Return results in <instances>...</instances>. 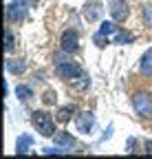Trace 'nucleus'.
<instances>
[{
  "mask_svg": "<svg viewBox=\"0 0 152 159\" xmlns=\"http://www.w3.org/2000/svg\"><path fill=\"white\" fill-rule=\"evenodd\" d=\"M75 126H77L80 133H90L93 126H95V115L90 111H84L77 115V119H75Z\"/></svg>",
  "mask_w": 152,
  "mask_h": 159,
  "instance_id": "7",
  "label": "nucleus"
},
{
  "mask_svg": "<svg viewBox=\"0 0 152 159\" xmlns=\"http://www.w3.org/2000/svg\"><path fill=\"white\" fill-rule=\"evenodd\" d=\"M33 144V139H31V135H20L18 137V144H15V150H18V155H24L27 150H29V146Z\"/></svg>",
  "mask_w": 152,
  "mask_h": 159,
  "instance_id": "13",
  "label": "nucleus"
},
{
  "mask_svg": "<svg viewBox=\"0 0 152 159\" xmlns=\"http://www.w3.org/2000/svg\"><path fill=\"white\" fill-rule=\"evenodd\" d=\"M60 47L66 53H77L80 51V33L75 29H66L60 38Z\"/></svg>",
  "mask_w": 152,
  "mask_h": 159,
  "instance_id": "5",
  "label": "nucleus"
},
{
  "mask_svg": "<svg viewBox=\"0 0 152 159\" xmlns=\"http://www.w3.org/2000/svg\"><path fill=\"white\" fill-rule=\"evenodd\" d=\"M99 31L106 33V35H110V33H117V27L112 25V22H102V29Z\"/></svg>",
  "mask_w": 152,
  "mask_h": 159,
  "instance_id": "20",
  "label": "nucleus"
},
{
  "mask_svg": "<svg viewBox=\"0 0 152 159\" xmlns=\"http://www.w3.org/2000/svg\"><path fill=\"white\" fill-rule=\"evenodd\" d=\"M86 71L77 64V62H73V60H62V62L55 64V75H58L60 80H64V82H75V80H80Z\"/></svg>",
  "mask_w": 152,
  "mask_h": 159,
  "instance_id": "2",
  "label": "nucleus"
},
{
  "mask_svg": "<svg viewBox=\"0 0 152 159\" xmlns=\"http://www.w3.org/2000/svg\"><path fill=\"white\" fill-rule=\"evenodd\" d=\"M139 71L143 75H152V49H148L139 60Z\"/></svg>",
  "mask_w": 152,
  "mask_h": 159,
  "instance_id": "10",
  "label": "nucleus"
},
{
  "mask_svg": "<svg viewBox=\"0 0 152 159\" xmlns=\"http://www.w3.org/2000/svg\"><path fill=\"white\" fill-rule=\"evenodd\" d=\"M15 42V40H13V33H11V29H5V49L7 51H13V44Z\"/></svg>",
  "mask_w": 152,
  "mask_h": 159,
  "instance_id": "18",
  "label": "nucleus"
},
{
  "mask_svg": "<svg viewBox=\"0 0 152 159\" xmlns=\"http://www.w3.org/2000/svg\"><path fill=\"white\" fill-rule=\"evenodd\" d=\"M75 113H77V106H75V104H66V106H60V108H58V117H55V119L66 124V122H71V117H73Z\"/></svg>",
  "mask_w": 152,
  "mask_h": 159,
  "instance_id": "9",
  "label": "nucleus"
},
{
  "mask_svg": "<svg viewBox=\"0 0 152 159\" xmlns=\"http://www.w3.org/2000/svg\"><path fill=\"white\" fill-rule=\"evenodd\" d=\"M93 42H95V44H97L99 49H104L106 44H110V40H108V35H106V33H102V31H97V33H95V35H93Z\"/></svg>",
  "mask_w": 152,
  "mask_h": 159,
  "instance_id": "15",
  "label": "nucleus"
},
{
  "mask_svg": "<svg viewBox=\"0 0 152 159\" xmlns=\"http://www.w3.org/2000/svg\"><path fill=\"white\" fill-rule=\"evenodd\" d=\"M132 106H135L137 115L141 117H152V93H135L132 97Z\"/></svg>",
  "mask_w": 152,
  "mask_h": 159,
  "instance_id": "3",
  "label": "nucleus"
},
{
  "mask_svg": "<svg viewBox=\"0 0 152 159\" xmlns=\"http://www.w3.org/2000/svg\"><path fill=\"white\" fill-rule=\"evenodd\" d=\"M132 40H135V35L128 33V31H117V33H115V42H117V44H121V42H132Z\"/></svg>",
  "mask_w": 152,
  "mask_h": 159,
  "instance_id": "16",
  "label": "nucleus"
},
{
  "mask_svg": "<svg viewBox=\"0 0 152 159\" xmlns=\"http://www.w3.org/2000/svg\"><path fill=\"white\" fill-rule=\"evenodd\" d=\"M7 71L13 73V75H22L27 71V64L22 62V60H9V62H7Z\"/></svg>",
  "mask_w": 152,
  "mask_h": 159,
  "instance_id": "12",
  "label": "nucleus"
},
{
  "mask_svg": "<svg viewBox=\"0 0 152 159\" xmlns=\"http://www.w3.org/2000/svg\"><path fill=\"white\" fill-rule=\"evenodd\" d=\"M24 16H27V0H13V2H9V7H7V20L9 22L18 25V22L24 20Z\"/></svg>",
  "mask_w": 152,
  "mask_h": 159,
  "instance_id": "6",
  "label": "nucleus"
},
{
  "mask_svg": "<svg viewBox=\"0 0 152 159\" xmlns=\"http://www.w3.org/2000/svg\"><path fill=\"white\" fill-rule=\"evenodd\" d=\"M31 122H33V126H35V130L40 133L42 137H53L55 133V119H53V115L51 113H46V111H33L31 113Z\"/></svg>",
  "mask_w": 152,
  "mask_h": 159,
  "instance_id": "1",
  "label": "nucleus"
},
{
  "mask_svg": "<svg viewBox=\"0 0 152 159\" xmlns=\"http://www.w3.org/2000/svg\"><path fill=\"white\" fill-rule=\"evenodd\" d=\"M15 95L20 97V99H31L33 97V91H31V86H24V84H20V86H15Z\"/></svg>",
  "mask_w": 152,
  "mask_h": 159,
  "instance_id": "14",
  "label": "nucleus"
},
{
  "mask_svg": "<svg viewBox=\"0 0 152 159\" xmlns=\"http://www.w3.org/2000/svg\"><path fill=\"white\" fill-rule=\"evenodd\" d=\"M27 2H35V0H27Z\"/></svg>",
  "mask_w": 152,
  "mask_h": 159,
  "instance_id": "22",
  "label": "nucleus"
},
{
  "mask_svg": "<svg viewBox=\"0 0 152 159\" xmlns=\"http://www.w3.org/2000/svg\"><path fill=\"white\" fill-rule=\"evenodd\" d=\"M42 102H44V106H53L55 102H58V95H55V91H46V93L42 95Z\"/></svg>",
  "mask_w": 152,
  "mask_h": 159,
  "instance_id": "17",
  "label": "nucleus"
},
{
  "mask_svg": "<svg viewBox=\"0 0 152 159\" xmlns=\"http://www.w3.org/2000/svg\"><path fill=\"white\" fill-rule=\"evenodd\" d=\"M82 13H84V18L88 20V22H95V20H99V18H102L104 9H102V5L97 2V0H93V2H86V5H84Z\"/></svg>",
  "mask_w": 152,
  "mask_h": 159,
  "instance_id": "8",
  "label": "nucleus"
},
{
  "mask_svg": "<svg viewBox=\"0 0 152 159\" xmlns=\"http://www.w3.org/2000/svg\"><path fill=\"white\" fill-rule=\"evenodd\" d=\"M145 152L152 155V139H148V142H145Z\"/></svg>",
  "mask_w": 152,
  "mask_h": 159,
  "instance_id": "21",
  "label": "nucleus"
},
{
  "mask_svg": "<svg viewBox=\"0 0 152 159\" xmlns=\"http://www.w3.org/2000/svg\"><path fill=\"white\" fill-rule=\"evenodd\" d=\"M108 11H110L112 20H115L117 25L126 22L128 16H130V9H128V2H126V0H108Z\"/></svg>",
  "mask_w": 152,
  "mask_h": 159,
  "instance_id": "4",
  "label": "nucleus"
},
{
  "mask_svg": "<svg viewBox=\"0 0 152 159\" xmlns=\"http://www.w3.org/2000/svg\"><path fill=\"white\" fill-rule=\"evenodd\" d=\"M143 22L148 27H152V5H145L143 7Z\"/></svg>",
  "mask_w": 152,
  "mask_h": 159,
  "instance_id": "19",
  "label": "nucleus"
},
{
  "mask_svg": "<svg viewBox=\"0 0 152 159\" xmlns=\"http://www.w3.org/2000/svg\"><path fill=\"white\" fill-rule=\"evenodd\" d=\"M53 142L60 144V146H66V148H73L75 146V139L71 137V133H55L53 135Z\"/></svg>",
  "mask_w": 152,
  "mask_h": 159,
  "instance_id": "11",
  "label": "nucleus"
}]
</instances>
